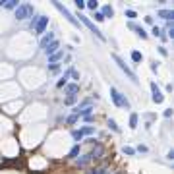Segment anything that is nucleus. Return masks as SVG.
<instances>
[{"label": "nucleus", "mask_w": 174, "mask_h": 174, "mask_svg": "<svg viewBox=\"0 0 174 174\" xmlns=\"http://www.w3.org/2000/svg\"><path fill=\"white\" fill-rule=\"evenodd\" d=\"M60 56H62V52H60V50H58V52H54L52 56H48V60H50V64H54L56 60H60Z\"/></svg>", "instance_id": "obj_24"}, {"label": "nucleus", "mask_w": 174, "mask_h": 174, "mask_svg": "<svg viewBox=\"0 0 174 174\" xmlns=\"http://www.w3.org/2000/svg\"><path fill=\"white\" fill-rule=\"evenodd\" d=\"M85 6H87L89 10H93V12H95V10L99 8V2H97V0H85Z\"/></svg>", "instance_id": "obj_16"}, {"label": "nucleus", "mask_w": 174, "mask_h": 174, "mask_svg": "<svg viewBox=\"0 0 174 174\" xmlns=\"http://www.w3.org/2000/svg\"><path fill=\"white\" fill-rule=\"evenodd\" d=\"M151 91H153V103L161 105L163 101H164V95L161 93V89L157 87V83H155V81H151Z\"/></svg>", "instance_id": "obj_7"}, {"label": "nucleus", "mask_w": 174, "mask_h": 174, "mask_svg": "<svg viewBox=\"0 0 174 174\" xmlns=\"http://www.w3.org/2000/svg\"><path fill=\"white\" fill-rule=\"evenodd\" d=\"M81 132H83V135H91V134H95V128H93V126H85V128H81Z\"/></svg>", "instance_id": "obj_21"}, {"label": "nucleus", "mask_w": 174, "mask_h": 174, "mask_svg": "<svg viewBox=\"0 0 174 174\" xmlns=\"http://www.w3.org/2000/svg\"><path fill=\"white\" fill-rule=\"evenodd\" d=\"M33 14H35V8H33V4H29V2H23V4H19L16 8V18L18 19L33 18Z\"/></svg>", "instance_id": "obj_2"}, {"label": "nucleus", "mask_w": 174, "mask_h": 174, "mask_svg": "<svg viewBox=\"0 0 174 174\" xmlns=\"http://www.w3.org/2000/svg\"><path fill=\"white\" fill-rule=\"evenodd\" d=\"M122 151H124L126 155H134V153H135V149H132V147H126V145H124V149H122Z\"/></svg>", "instance_id": "obj_28"}, {"label": "nucleus", "mask_w": 174, "mask_h": 174, "mask_svg": "<svg viewBox=\"0 0 174 174\" xmlns=\"http://www.w3.org/2000/svg\"><path fill=\"white\" fill-rule=\"evenodd\" d=\"M137 151H139V153H147V147H145V145H139V147H137Z\"/></svg>", "instance_id": "obj_33"}, {"label": "nucleus", "mask_w": 174, "mask_h": 174, "mask_svg": "<svg viewBox=\"0 0 174 174\" xmlns=\"http://www.w3.org/2000/svg\"><path fill=\"white\" fill-rule=\"evenodd\" d=\"M132 60L134 62H141L143 60V54L139 52V50H134V52H132Z\"/></svg>", "instance_id": "obj_19"}, {"label": "nucleus", "mask_w": 174, "mask_h": 174, "mask_svg": "<svg viewBox=\"0 0 174 174\" xmlns=\"http://www.w3.org/2000/svg\"><path fill=\"white\" fill-rule=\"evenodd\" d=\"M68 76H70V74L66 72V74H64V77H62V79H60V81H58L56 85H58V87H66V85H68Z\"/></svg>", "instance_id": "obj_22"}, {"label": "nucleus", "mask_w": 174, "mask_h": 174, "mask_svg": "<svg viewBox=\"0 0 174 174\" xmlns=\"http://www.w3.org/2000/svg\"><path fill=\"white\" fill-rule=\"evenodd\" d=\"M89 161H93V159H91V155H89V153H87V155H83L81 159H77V164H79V166H85Z\"/></svg>", "instance_id": "obj_15"}, {"label": "nucleus", "mask_w": 174, "mask_h": 174, "mask_svg": "<svg viewBox=\"0 0 174 174\" xmlns=\"http://www.w3.org/2000/svg\"><path fill=\"white\" fill-rule=\"evenodd\" d=\"M151 33H153L155 37H161V35H163V31H161V27H157V25L153 27V31H151Z\"/></svg>", "instance_id": "obj_27"}, {"label": "nucleus", "mask_w": 174, "mask_h": 174, "mask_svg": "<svg viewBox=\"0 0 174 174\" xmlns=\"http://www.w3.org/2000/svg\"><path fill=\"white\" fill-rule=\"evenodd\" d=\"M128 27H130V29H134V31L137 33V37H141V39H147V33H145V29H143V27H139L137 23H134V21H130V23H128Z\"/></svg>", "instance_id": "obj_8"}, {"label": "nucleus", "mask_w": 174, "mask_h": 174, "mask_svg": "<svg viewBox=\"0 0 174 174\" xmlns=\"http://www.w3.org/2000/svg\"><path fill=\"white\" fill-rule=\"evenodd\" d=\"M159 52H161L163 56H166V54H168V52H166V48H164V47H159Z\"/></svg>", "instance_id": "obj_34"}, {"label": "nucleus", "mask_w": 174, "mask_h": 174, "mask_svg": "<svg viewBox=\"0 0 174 174\" xmlns=\"http://www.w3.org/2000/svg\"><path fill=\"white\" fill-rule=\"evenodd\" d=\"M101 14H103V18L106 19V18H112V16H114V10H112V6H110V4H106Z\"/></svg>", "instance_id": "obj_12"}, {"label": "nucleus", "mask_w": 174, "mask_h": 174, "mask_svg": "<svg viewBox=\"0 0 174 174\" xmlns=\"http://www.w3.org/2000/svg\"><path fill=\"white\" fill-rule=\"evenodd\" d=\"M18 6H19L18 0H4V8H6V10H16Z\"/></svg>", "instance_id": "obj_13"}, {"label": "nucleus", "mask_w": 174, "mask_h": 174, "mask_svg": "<svg viewBox=\"0 0 174 174\" xmlns=\"http://www.w3.org/2000/svg\"><path fill=\"white\" fill-rule=\"evenodd\" d=\"M126 16L128 18H135V12L134 10H126Z\"/></svg>", "instance_id": "obj_32"}, {"label": "nucleus", "mask_w": 174, "mask_h": 174, "mask_svg": "<svg viewBox=\"0 0 174 174\" xmlns=\"http://www.w3.org/2000/svg\"><path fill=\"white\" fill-rule=\"evenodd\" d=\"M48 68H50V70H52V72H56V70H58V64H50V66H48Z\"/></svg>", "instance_id": "obj_35"}, {"label": "nucleus", "mask_w": 174, "mask_h": 174, "mask_svg": "<svg viewBox=\"0 0 174 174\" xmlns=\"http://www.w3.org/2000/svg\"><path fill=\"white\" fill-rule=\"evenodd\" d=\"M87 174H106L105 168H95V170H91V172H87Z\"/></svg>", "instance_id": "obj_29"}, {"label": "nucleus", "mask_w": 174, "mask_h": 174, "mask_svg": "<svg viewBox=\"0 0 174 174\" xmlns=\"http://www.w3.org/2000/svg\"><path fill=\"white\" fill-rule=\"evenodd\" d=\"M72 137H74L76 141H81L83 139V132L81 130H74V132H72Z\"/></svg>", "instance_id": "obj_18"}, {"label": "nucleus", "mask_w": 174, "mask_h": 174, "mask_svg": "<svg viewBox=\"0 0 174 174\" xmlns=\"http://www.w3.org/2000/svg\"><path fill=\"white\" fill-rule=\"evenodd\" d=\"M95 19H97V21H103L105 18H103V14H101V12H95Z\"/></svg>", "instance_id": "obj_31"}, {"label": "nucleus", "mask_w": 174, "mask_h": 174, "mask_svg": "<svg viewBox=\"0 0 174 174\" xmlns=\"http://www.w3.org/2000/svg\"><path fill=\"white\" fill-rule=\"evenodd\" d=\"M130 128H132V130L137 128V114H135V112H134V114H130Z\"/></svg>", "instance_id": "obj_17"}, {"label": "nucleus", "mask_w": 174, "mask_h": 174, "mask_svg": "<svg viewBox=\"0 0 174 174\" xmlns=\"http://www.w3.org/2000/svg\"><path fill=\"white\" fill-rule=\"evenodd\" d=\"M52 4H54V8H56V10H60V12H62V16L66 18V19L70 21V23H72V25H74V27H79V21H77L74 16H72V14H70V10L66 8V6H62L60 2H52Z\"/></svg>", "instance_id": "obj_5"}, {"label": "nucleus", "mask_w": 174, "mask_h": 174, "mask_svg": "<svg viewBox=\"0 0 174 174\" xmlns=\"http://www.w3.org/2000/svg\"><path fill=\"white\" fill-rule=\"evenodd\" d=\"M157 68H159V66H157V62H151V70L157 72Z\"/></svg>", "instance_id": "obj_36"}, {"label": "nucleus", "mask_w": 174, "mask_h": 174, "mask_svg": "<svg viewBox=\"0 0 174 174\" xmlns=\"http://www.w3.org/2000/svg\"><path fill=\"white\" fill-rule=\"evenodd\" d=\"M110 99L116 106L120 108H130V101L126 99V95H122V93L116 89V87H110Z\"/></svg>", "instance_id": "obj_1"}, {"label": "nucleus", "mask_w": 174, "mask_h": 174, "mask_svg": "<svg viewBox=\"0 0 174 174\" xmlns=\"http://www.w3.org/2000/svg\"><path fill=\"white\" fill-rule=\"evenodd\" d=\"M159 18H163V19H166V21H170V19L174 18V12H172V10H159Z\"/></svg>", "instance_id": "obj_11"}, {"label": "nucleus", "mask_w": 174, "mask_h": 174, "mask_svg": "<svg viewBox=\"0 0 174 174\" xmlns=\"http://www.w3.org/2000/svg\"><path fill=\"white\" fill-rule=\"evenodd\" d=\"M166 157H168V159H170V161H172V159H174V151L170 149V151H168V155H166Z\"/></svg>", "instance_id": "obj_39"}, {"label": "nucleus", "mask_w": 174, "mask_h": 174, "mask_svg": "<svg viewBox=\"0 0 174 174\" xmlns=\"http://www.w3.org/2000/svg\"><path fill=\"white\" fill-rule=\"evenodd\" d=\"M164 116H166V118H170V116H172V110H170V108H168V110H164Z\"/></svg>", "instance_id": "obj_37"}, {"label": "nucleus", "mask_w": 174, "mask_h": 174, "mask_svg": "<svg viewBox=\"0 0 174 174\" xmlns=\"http://www.w3.org/2000/svg\"><path fill=\"white\" fill-rule=\"evenodd\" d=\"M54 41V33H48V35H45V37L41 39V48H47L50 43Z\"/></svg>", "instance_id": "obj_10"}, {"label": "nucleus", "mask_w": 174, "mask_h": 174, "mask_svg": "<svg viewBox=\"0 0 174 174\" xmlns=\"http://www.w3.org/2000/svg\"><path fill=\"white\" fill-rule=\"evenodd\" d=\"M112 58H114V62H116V64H118V68H120L122 72H124V74H126V76H128L130 79H132V81H134V83H137V76H135V74H134V72H132V70H130V68L126 66V62H124V60H122V58H120L118 54H112Z\"/></svg>", "instance_id": "obj_4"}, {"label": "nucleus", "mask_w": 174, "mask_h": 174, "mask_svg": "<svg viewBox=\"0 0 174 174\" xmlns=\"http://www.w3.org/2000/svg\"><path fill=\"white\" fill-rule=\"evenodd\" d=\"M58 47H60V43H58V41L54 39V41H52V43H50V45H48V47L45 48V52H47L48 56H52L54 52H58Z\"/></svg>", "instance_id": "obj_9"}, {"label": "nucleus", "mask_w": 174, "mask_h": 174, "mask_svg": "<svg viewBox=\"0 0 174 174\" xmlns=\"http://www.w3.org/2000/svg\"><path fill=\"white\" fill-rule=\"evenodd\" d=\"M79 19H81V23H83V25H87V27H89V31H91V33H95L101 41H105V35L101 33V29H99L95 23H93V21H91L89 18H87V16H79Z\"/></svg>", "instance_id": "obj_6"}, {"label": "nucleus", "mask_w": 174, "mask_h": 174, "mask_svg": "<svg viewBox=\"0 0 174 174\" xmlns=\"http://www.w3.org/2000/svg\"><path fill=\"white\" fill-rule=\"evenodd\" d=\"M76 8L77 10H83L85 8V0H76Z\"/></svg>", "instance_id": "obj_26"}, {"label": "nucleus", "mask_w": 174, "mask_h": 174, "mask_svg": "<svg viewBox=\"0 0 174 174\" xmlns=\"http://www.w3.org/2000/svg\"><path fill=\"white\" fill-rule=\"evenodd\" d=\"M77 155H79V145H76V147L70 151V157H72V159H76Z\"/></svg>", "instance_id": "obj_25"}, {"label": "nucleus", "mask_w": 174, "mask_h": 174, "mask_svg": "<svg viewBox=\"0 0 174 174\" xmlns=\"http://www.w3.org/2000/svg\"><path fill=\"white\" fill-rule=\"evenodd\" d=\"M76 101H77V95H68L66 101H64V105H74Z\"/></svg>", "instance_id": "obj_23"}, {"label": "nucleus", "mask_w": 174, "mask_h": 174, "mask_svg": "<svg viewBox=\"0 0 174 174\" xmlns=\"http://www.w3.org/2000/svg\"><path fill=\"white\" fill-rule=\"evenodd\" d=\"M108 128H110V130H112V132H116V134H120V128H118V126H116V122H114L112 118H110V120H108Z\"/></svg>", "instance_id": "obj_20"}, {"label": "nucleus", "mask_w": 174, "mask_h": 174, "mask_svg": "<svg viewBox=\"0 0 174 174\" xmlns=\"http://www.w3.org/2000/svg\"><path fill=\"white\" fill-rule=\"evenodd\" d=\"M116 174H124V172H116Z\"/></svg>", "instance_id": "obj_40"}, {"label": "nucleus", "mask_w": 174, "mask_h": 174, "mask_svg": "<svg viewBox=\"0 0 174 174\" xmlns=\"http://www.w3.org/2000/svg\"><path fill=\"white\" fill-rule=\"evenodd\" d=\"M66 91H68V95H76V93L79 91V83H70V85H66Z\"/></svg>", "instance_id": "obj_14"}, {"label": "nucleus", "mask_w": 174, "mask_h": 174, "mask_svg": "<svg viewBox=\"0 0 174 174\" xmlns=\"http://www.w3.org/2000/svg\"><path fill=\"white\" fill-rule=\"evenodd\" d=\"M47 23H48V18L47 16H33V19H31V29L37 35H41L47 29Z\"/></svg>", "instance_id": "obj_3"}, {"label": "nucleus", "mask_w": 174, "mask_h": 174, "mask_svg": "<svg viewBox=\"0 0 174 174\" xmlns=\"http://www.w3.org/2000/svg\"><path fill=\"white\" fill-rule=\"evenodd\" d=\"M76 120H77V116H76V114H72V116H68V120H66V122H68V124H74Z\"/></svg>", "instance_id": "obj_30"}, {"label": "nucleus", "mask_w": 174, "mask_h": 174, "mask_svg": "<svg viewBox=\"0 0 174 174\" xmlns=\"http://www.w3.org/2000/svg\"><path fill=\"white\" fill-rule=\"evenodd\" d=\"M168 37H170V39L174 37V27H170V29H168Z\"/></svg>", "instance_id": "obj_38"}]
</instances>
